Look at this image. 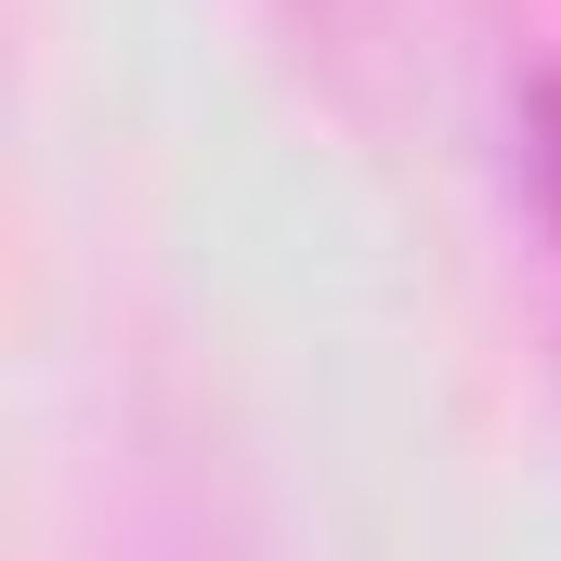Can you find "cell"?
I'll list each match as a JSON object with an SVG mask.
<instances>
[{
	"instance_id": "obj_1",
	"label": "cell",
	"mask_w": 561,
	"mask_h": 561,
	"mask_svg": "<svg viewBox=\"0 0 561 561\" xmlns=\"http://www.w3.org/2000/svg\"><path fill=\"white\" fill-rule=\"evenodd\" d=\"M536 209H549V236H561V66L536 79Z\"/></svg>"
}]
</instances>
